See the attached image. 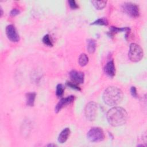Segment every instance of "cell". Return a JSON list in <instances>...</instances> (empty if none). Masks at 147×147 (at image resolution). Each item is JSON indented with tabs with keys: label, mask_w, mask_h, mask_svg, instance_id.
Masks as SVG:
<instances>
[{
	"label": "cell",
	"mask_w": 147,
	"mask_h": 147,
	"mask_svg": "<svg viewBox=\"0 0 147 147\" xmlns=\"http://www.w3.org/2000/svg\"><path fill=\"white\" fill-rule=\"evenodd\" d=\"M107 119L113 126H120L124 125L127 119V113L121 107H114L107 113Z\"/></svg>",
	"instance_id": "6da1fadb"
},
{
	"label": "cell",
	"mask_w": 147,
	"mask_h": 147,
	"mask_svg": "<svg viewBox=\"0 0 147 147\" xmlns=\"http://www.w3.org/2000/svg\"><path fill=\"white\" fill-rule=\"evenodd\" d=\"M123 93L121 89L117 87L110 86L107 87L103 94L104 102L111 106L118 105L122 100Z\"/></svg>",
	"instance_id": "7a4b0ae2"
},
{
	"label": "cell",
	"mask_w": 147,
	"mask_h": 147,
	"mask_svg": "<svg viewBox=\"0 0 147 147\" xmlns=\"http://www.w3.org/2000/svg\"><path fill=\"white\" fill-rule=\"evenodd\" d=\"M144 52L142 48L136 43H131L130 45L128 56L133 62H138L143 57Z\"/></svg>",
	"instance_id": "3957f363"
},
{
	"label": "cell",
	"mask_w": 147,
	"mask_h": 147,
	"mask_svg": "<svg viewBox=\"0 0 147 147\" xmlns=\"http://www.w3.org/2000/svg\"><path fill=\"white\" fill-rule=\"evenodd\" d=\"M87 138L92 142L102 141L105 138L104 132L101 128L94 127L88 131L87 134Z\"/></svg>",
	"instance_id": "277c9868"
},
{
	"label": "cell",
	"mask_w": 147,
	"mask_h": 147,
	"mask_svg": "<svg viewBox=\"0 0 147 147\" xmlns=\"http://www.w3.org/2000/svg\"><path fill=\"white\" fill-rule=\"evenodd\" d=\"M97 114V105L94 102L88 103L84 109L86 118L90 121L95 120Z\"/></svg>",
	"instance_id": "5b68a950"
},
{
	"label": "cell",
	"mask_w": 147,
	"mask_h": 147,
	"mask_svg": "<svg viewBox=\"0 0 147 147\" xmlns=\"http://www.w3.org/2000/svg\"><path fill=\"white\" fill-rule=\"evenodd\" d=\"M122 9L124 12L131 17H137L139 16V7L135 3L131 2L124 3L122 6Z\"/></svg>",
	"instance_id": "8992f818"
},
{
	"label": "cell",
	"mask_w": 147,
	"mask_h": 147,
	"mask_svg": "<svg viewBox=\"0 0 147 147\" xmlns=\"http://www.w3.org/2000/svg\"><path fill=\"white\" fill-rule=\"evenodd\" d=\"M6 33L7 38L12 42H18L20 40V36L13 25H9L6 26Z\"/></svg>",
	"instance_id": "52a82bcc"
},
{
	"label": "cell",
	"mask_w": 147,
	"mask_h": 147,
	"mask_svg": "<svg viewBox=\"0 0 147 147\" xmlns=\"http://www.w3.org/2000/svg\"><path fill=\"white\" fill-rule=\"evenodd\" d=\"M74 99H75V96L74 95H70L66 98H62L61 99H60V100L58 102V103L56 106L55 109V112L57 113H59L63 107L73 102Z\"/></svg>",
	"instance_id": "ba28073f"
},
{
	"label": "cell",
	"mask_w": 147,
	"mask_h": 147,
	"mask_svg": "<svg viewBox=\"0 0 147 147\" xmlns=\"http://www.w3.org/2000/svg\"><path fill=\"white\" fill-rule=\"evenodd\" d=\"M69 76L75 83L82 84L84 82V75L83 72L72 70L69 72Z\"/></svg>",
	"instance_id": "9c48e42d"
},
{
	"label": "cell",
	"mask_w": 147,
	"mask_h": 147,
	"mask_svg": "<svg viewBox=\"0 0 147 147\" xmlns=\"http://www.w3.org/2000/svg\"><path fill=\"white\" fill-rule=\"evenodd\" d=\"M105 72L110 77L113 78L115 74V67L113 60L109 61L104 68Z\"/></svg>",
	"instance_id": "30bf717a"
},
{
	"label": "cell",
	"mask_w": 147,
	"mask_h": 147,
	"mask_svg": "<svg viewBox=\"0 0 147 147\" xmlns=\"http://www.w3.org/2000/svg\"><path fill=\"white\" fill-rule=\"evenodd\" d=\"M70 133H71V131L68 127H66L64 129L59 135V137H58L59 142L61 144L64 143L67 140L68 137L69 136Z\"/></svg>",
	"instance_id": "8fae6325"
},
{
	"label": "cell",
	"mask_w": 147,
	"mask_h": 147,
	"mask_svg": "<svg viewBox=\"0 0 147 147\" xmlns=\"http://www.w3.org/2000/svg\"><path fill=\"white\" fill-rule=\"evenodd\" d=\"M36 94L34 92H28L26 94V105L29 106H33L36 98Z\"/></svg>",
	"instance_id": "7c38bea8"
},
{
	"label": "cell",
	"mask_w": 147,
	"mask_h": 147,
	"mask_svg": "<svg viewBox=\"0 0 147 147\" xmlns=\"http://www.w3.org/2000/svg\"><path fill=\"white\" fill-rule=\"evenodd\" d=\"M130 30V28L127 27L125 28H117L115 26H111L110 28V32L109 33L110 34V36H113L114 34L117 33L118 32H129Z\"/></svg>",
	"instance_id": "4fadbf2b"
},
{
	"label": "cell",
	"mask_w": 147,
	"mask_h": 147,
	"mask_svg": "<svg viewBox=\"0 0 147 147\" xmlns=\"http://www.w3.org/2000/svg\"><path fill=\"white\" fill-rule=\"evenodd\" d=\"M96 44L95 40L90 38L87 40V49L90 53H93L96 49Z\"/></svg>",
	"instance_id": "5bb4252c"
},
{
	"label": "cell",
	"mask_w": 147,
	"mask_h": 147,
	"mask_svg": "<svg viewBox=\"0 0 147 147\" xmlns=\"http://www.w3.org/2000/svg\"><path fill=\"white\" fill-rule=\"evenodd\" d=\"M91 3L95 8L97 10H102L103 9L106 5V1H92Z\"/></svg>",
	"instance_id": "9a60e30c"
},
{
	"label": "cell",
	"mask_w": 147,
	"mask_h": 147,
	"mask_svg": "<svg viewBox=\"0 0 147 147\" xmlns=\"http://www.w3.org/2000/svg\"><path fill=\"white\" fill-rule=\"evenodd\" d=\"M78 61H79V64L80 66L84 67V66L86 65L88 62V57L87 55L85 53H82L79 57Z\"/></svg>",
	"instance_id": "2e32d148"
},
{
	"label": "cell",
	"mask_w": 147,
	"mask_h": 147,
	"mask_svg": "<svg viewBox=\"0 0 147 147\" xmlns=\"http://www.w3.org/2000/svg\"><path fill=\"white\" fill-rule=\"evenodd\" d=\"M91 25H108V21L106 18H100L92 23L91 24Z\"/></svg>",
	"instance_id": "e0dca14e"
},
{
	"label": "cell",
	"mask_w": 147,
	"mask_h": 147,
	"mask_svg": "<svg viewBox=\"0 0 147 147\" xmlns=\"http://www.w3.org/2000/svg\"><path fill=\"white\" fill-rule=\"evenodd\" d=\"M64 87L61 84H59L56 86V95L58 97H61L64 94Z\"/></svg>",
	"instance_id": "ac0fdd59"
},
{
	"label": "cell",
	"mask_w": 147,
	"mask_h": 147,
	"mask_svg": "<svg viewBox=\"0 0 147 147\" xmlns=\"http://www.w3.org/2000/svg\"><path fill=\"white\" fill-rule=\"evenodd\" d=\"M42 42L47 45L49 46V47H52L53 46V44L52 42V41L50 38L49 35V34H46L44 36L43 38H42Z\"/></svg>",
	"instance_id": "d6986e66"
},
{
	"label": "cell",
	"mask_w": 147,
	"mask_h": 147,
	"mask_svg": "<svg viewBox=\"0 0 147 147\" xmlns=\"http://www.w3.org/2000/svg\"><path fill=\"white\" fill-rule=\"evenodd\" d=\"M67 84L68 86H69L71 88L75 89V90H78V91H80V88H79V87L76 84H75V83H72V82H67Z\"/></svg>",
	"instance_id": "ffe728a7"
},
{
	"label": "cell",
	"mask_w": 147,
	"mask_h": 147,
	"mask_svg": "<svg viewBox=\"0 0 147 147\" xmlns=\"http://www.w3.org/2000/svg\"><path fill=\"white\" fill-rule=\"evenodd\" d=\"M68 3H69V5L70 6V7L72 9H76L77 8L79 7L78 5H77V3H76L75 1L74 0H70V1H68Z\"/></svg>",
	"instance_id": "44dd1931"
},
{
	"label": "cell",
	"mask_w": 147,
	"mask_h": 147,
	"mask_svg": "<svg viewBox=\"0 0 147 147\" xmlns=\"http://www.w3.org/2000/svg\"><path fill=\"white\" fill-rule=\"evenodd\" d=\"M130 92L131 95L134 97V98H137V90L135 87L132 86L130 88Z\"/></svg>",
	"instance_id": "7402d4cb"
},
{
	"label": "cell",
	"mask_w": 147,
	"mask_h": 147,
	"mask_svg": "<svg viewBox=\"0 0 147 147\" xmlns=\"http://www.w3.org/2000/svg\"><path fill=\"white\" fill-rule=\"evenodd\" d=\"M19 13H20V11L18 9H13L10 11V15L12 16H17V15L19 14Z\"/></svg>",
	"instance_id": "603a6c76"
},
{
	"label": "cell",
	"mask_w": 147,
	"mask_h": 147,
	"mask_svg": "<svg viewBox=\"0 0 147 147\" xmlns=\"http://www.w3.org/2000/svg\"><path fill=\"white\" fill-rule=\"evenodd\" d=\"M3 14V11H2V9L1 7V17H2Z\"/></svg>",
	"instance_id": "cb8c5ba5"
},
{
	"label": "cell",
	"mask_w": 147,
	"mask_h": 147,
	"mask_svg": "<svg viewBox=\"0 0 147 147\" xmlns=\"http://www.w3.org/2000/svg\"><path fill=\"white\" fill-rule=\"evenodd\" d=\"M48 146H56V145H55V144H49V145H48Z\"/></svg>",
	"instance_id": "d4e9b609"
}]
</instances>
